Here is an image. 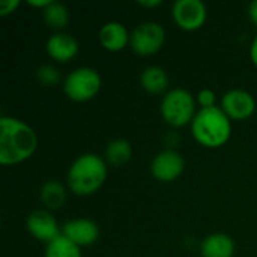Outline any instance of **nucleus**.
Returning a JSON list of instances; mask_svg holds the SVG:
<instances>
[{
  "instance_id": "1",
  "label": "nucleus",
  "mask_w": 257,
  "mask_h": 257,
  "mask_svg": "<svg viewBox=\"0 0 257 257\" xmlns=\"http://www.w3.org/2000/svg\"><path fill=\"white\" fill-rule=\"evenodd\" d=\"M38 148V136L32 126L12 116L0 117V163L15 166L29 160Z\"/></svg>"
},
{
  "instance_id": "2",
  "label": "nucleus",
  "mask_w": 257,
  "mask_h": 257,
  "mask_svg": "<svg viewBox=\"0 0 257 257\" xmlns=\"http://www.w3.org/2000/svg\"><path fill=\"white\" fill-rule=\"evenodd\" d=\"M107 161L96 154L80 155L69 167L66 182L77 196L95 194L107 179Z\"/></svg>"
},
{
  "instance_id": "3",
  "label": "nucleus",
  "mask_w": 257,
  "mask_h": 257,
  "mask_svg": "<svg viewBox=\"0 0 257 257\" xmlns=\"http://www.w3.org/2000/svg\"><path fill=\"white\" fill-rule=\"evenodd\" d=\"M191 133L197 143L205 148H221L232 136V122L221 107L197 110L193 122Z\"/></svg>"
},
{
  "instance_id": "4",
  "label": "nucleus",
  "mask_w": 257,
  "mask_h": 257,
  "mask_svg": "<svg viewBox=\"0 0 257 257\" xmlns=\"http://www.w3.org/2000/svg\"><path fill=\"white\" fill-rule=\"evenodd\" d=\"M196 113L194 96L185 89H172L161 101V116L164 122L173 128L191 123Z\"/></svg>"
},
{
  "instance_id": "5",
  "label": "nucleus",
  "mask_w": 257,
  "mask_h": 257,
  "mask_svg": "<svg viewBox=\"0 0 257 257\" xmlns=\"http://www.w3.org/2000/svg\"><path fill=\"white\" fill-rule=\"evenodd\" d=\"M101 84V75L96 69L81 66L68 74L63 81V92L71 101L87 102L98 95Z\"/></svg>"
},
{
  "instance_id": "6",
  "label": "nucleus",
  "mask_w": 257,
  "mask_h": 257,
  "mask_svg": "<svg viewBox=\"0 0 257 257\" xmlns=\"http://www.w3.org/2000/svg\"><path fill=\"white\" fill-rule=\"evenodd\" d=\"M164 41V27L155 21H145L133 30L130 38V47L139 56H152L163 48Z\"/></svg>"
},
{
  "instance_id": "7",
  "label": "nucleus",
  "mask_w": 257,
  "mask_h": 257,
  "mask_svg": "<svg viewBox=\"0 0 257 257\" xmlns=\"http://www.w3.org/2000/svg\"><path fill=\"white\" fill-rule=\"evenodd\" d=\"M172 15L178 27L191 32L206 23L208 9L202 0H178L173 5Z\"/></svg>"
},
{
  "instance_id": "8",
  "label": "nucleus",
  "mask_w": 257,
  "mask_h": 257,
  "mask_svg": "<svg viewBox=\"0 0 257 257\" xmlns=\"http://www.w3.org/2000/svg\"><path fill=\"white\" fill-rule=\"evenodd\" d=\"M185 169V161L178 151L167 149L160 152L151 163V173L160 182L176 181Z\"/></svg>"
},
{
  "instance_id": "9",
  "label": "nucleus",
  "mask_w": 257,
  "mask_h": 257,
  "mask_svg": "<svg viewBox=\"0 0 257 257\" xmlns=\"http://www.w3.org/2000/svg\"><path fill=\"white\" fill-rule=\"evenodd\" d=\"M221 110L229 116L230 120H245L253 116L256 110V99L247 90L233 89L223 95Z\"/></svg>"
},
{
  "instance_id": "10",
  "label": "nucleus",
  "mask_w": 257,
  "mask_h": 257,
  "mask_svg": "<svg viewBox=\"0 0 257 257\" xmlns=\"http://www.w3.org/2000/svg\"><path fill=\"white\" fill-rule=\"evenodd\" d=\"M26 224H27L29 233L35 239L45 242V244H50L51 241H54L56 238L62 235L56 218L47 209H36L30 212Z\"/></svg>"
},
{
  "instance_id": "11",
  "label": "nucleus",
  "mask_w": 257,
  "mask_h": 257,
  "mask_svg": "<svg viewBox=\"0 0 257 257\" xmlns=\"http://www.w3.org/2000/svg\"><path fill=\"white\" fill-rule=\"evenodd\" d=\"M62 235L81 248L93 245L98 241L99 229L96 223L89 218H75L65 223V226L62 227Z\"/></svg>"
},
{
  "instance_id": "12",
  "label": "nucleus",
  "mask_w": 257,
  "mask_h": 257,
  "mask_svg": "<svg viewBox=\"0 0 257 257\" xmlns=\"http://www.w3.org/2000/svg\"><path fill=\"white\" fill-rule=\"evenodd\" d=\"M48 56L60 63H66L72 60L78 53V42L77 39L65 32H56L51 35L45 44Z\"/></svg>"
},
{
  "instance_id": "13",
  "label": "nucleus",
  "mask_w": 257,
  "mask_h": 257,
  "mask_svg": "<svg viewBox=\"0 0 257 257\" xmlns=\"http://www.w3.org/2000/svg\"><path fill=\"white\" fill-rule=\"evenodd\" d=\"M131 33H128L126 27L119 21H108L105 23L98 33L99 44L111 53L122 51L126 45H130Z\"/></svg>"
},
{
  "instance_id": "14",
  "label": "nucleus",
  "mask_w": 257,
  "mask_h": 257,
  "mask_svg": "<svg viewBox=\"0 0 257 257\" xmlns=\"http://www.w3.org/2000/svg\"><path fill=\"white\" fill-rule=\"evenodd\" d=\"M202 257H233L235 242L226 233H212L202 241Z\"/></svg>"
},
{
  "instance_id": "15",
  "label": "nucleus",
  "mask_w": 257,
  "mask_h": 257,
  "mask_svg": "<svg viewBox=\"0 0 257 257\" xmlns=\"http://www.w3.org/2000/svg\"><path fill=\"white\" fill-rule=\"evenodd\" d=\"M140 84L146 92L158 95L169 87V75L160 66H148L140 74Z\"/></svg>"
},
{
  "instance_id": "16",
  "label": "nucleus",
  "mask_w": 257,
  "mask_h": 257,
  "mask_svg": "<svg viewBox=\"0 0 257 257\" xmlns=\"http://www.w3.org/2000/svg\"><path fill=\"white\" fill-rule=\"evenodd\" d=\"M39 197L47 211H56L60 209L66 202V188L59 181L51 179L42 185Z\"/></svg>"
},
{
  "instance_id": "17",
  "label": "nucleus",
  "mask_w": 257,
  "mask_h": 257,
  "mask_svg": "<svg viewBox=\"0 0 257 257\" xmlns=\"http://www.w3.org/2000/svg\"><path fill=\"white\" fill-rule=\"evenodd\" d=\"M105 161L111 166H123L133 157V146L125 139H114L105 148Z\"/></svg>"
},
{
  "instance_id": "18",
  "label": "nucleus",
  "mask_w": 257,
  "mask_h": 257,
  "mask_svg": "<svg viewBox=\"0 0 257 257\" xmlns=\"http://www.w3.org/2000/svg\"><path fill=\"white\" fill-rule=\"evenodd\" d=\"M42 20L50 29L62 30L69 23V11L65 5H62L59 2H51L42 11Z\"/></svg>"
},
{
  "instance_id": "19",
  "label": "nucleus",
  "mask_w": 257,
  "mask_h": 257,
  "mask_svg": "<svg viewBox=\"0 0 257 257\" xmlns=\"http://www.w3.org/2000/svg\"><path fill=\"white\" fill-rule=\"evenodd\" d=\"M45 257H81V248L60 235L45 247Z\"/></svg>"
},
{
  "instance_id": "20",
  "label": "nucleus",
  "mask_w": 257,
  "mask_h": 257,
  "mask_svg": "<svg viewBox=\"0 0 257 257\" xmlns=\"http://www.w3.org/2000/svg\"><path fill=\"white\" fill-rule=\"evenodd\" d=\"M36 78L42 86H56L60 81V74L53 65H42L36 71Z\"/></svg>"
},
{
  "instance_id": "21",
  "label": "nucleus",
  "mask_w": 257,
  "mask_h": 257,
  "mask_svg": "<svg viewBox=\"0 0 257 257\" xmlns=\"http://www.w3.org/2000/svg\"><path fill=\"white\" fill-rule=\"evenodd\" d=\"M197 102L200 104L202 108H211V107H215L217 104V96H215V92L211 90V89H202L199 93H197Z\"/></svg>"
},
{
  "instance_id": "22",
  "label": "nucleus",
  "mask_w": 257,
  "mask_h": 257,
  "mask_svg": "<svg viewBox=\"0 0 257 257\" xmlns=\"http://www.w3.org/2000/svg\"><path fill=\"white\" fill-rule=\"evenodd\" d=\"M20 6V0H3L0 2V17H8L15 12Z\"/></svg>"
},
{
  "instance_id": "23",
  "label": "nucleus",
  "mask_w": 257,
  "mask_h": 257,
  "mask_svg": "<svg viewBox=\"0 0 257 257\" xmlns=\"http://www.w3.org/2000/svg\"><path fill=\"white\" fill-rule=\"evenodd\" d=\"M248 17H250V21L257 26V0L250 3V6H248Z\"/></svg>"
},
{
  "instance_id": "24",
  "label": "nucleus",
  "mask_w": 257,
  "mask_h": 257,
  "mask_svg": "<svg viewBox=\"0 0 257 257\" xmlns=\"http://www.w3.org/2000/svg\"><path fill=\"white\" fill-rule=\"evenodd\" d=\"M50 3H51V0H36V2H35V0H29V2H27V5H30V6H33V8H41L42 11H44Z\"/></svg>"
},
{
  "instance_id": "25",
  "label": "nucleus",
  "mask_w": 257,
  "mask_h": 257,
  "mask_svg": "<svg viewBox=\"0 0 257 257\" xmlns=\"http://www.w3.org/2000/svg\"><path fill=\"white\" fill-rule=\"evenodd\" d=\"M163 3V0H139V5L143 8H157Z\"/></svg>"
},
{
  "instance_id": "26",
  "label": "nucleus",
  "mask_w": 257,
  "mask_h": 257,
  "mask_svg": "<svg viewBox=\"0 0 257 257\" xmlns=\"http://www.w3.org/2000/svg\"><path fill=\"white\" fill-rule=\"evenodd\" d=\"M250 57H251V62L257 66V36L253 39V42H251V47H250Z\"/></svg>"
}]
</instances>
